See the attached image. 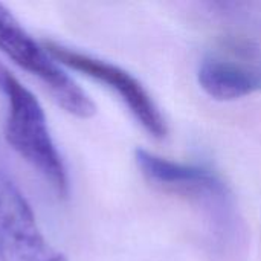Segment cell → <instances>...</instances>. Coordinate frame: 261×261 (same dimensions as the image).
<instances>
[{
	"label": "cell",
	"mask_w": 261,
	"mask_h": 261,
	"mask_svg": "<svg viewBox=\"0 0 261 261\" xmlns=\"http://www.w3.org/2000/svg\"><path fill=\"white\" fill-rule=\"evenodd\" d=\"M135 161L144 177L156 187L180 194L202 210L208 219L211 236L220 246H236L242 234V222L231 188L214 171L168 161L138 148Z\"/></svg>",
	"instance_id": "cell-1"
},
{
	"label": "cell",
	"mask_w": 261,
	"mask_h": 261,
	"mask_svg": "<svg viewBox=\"0 0 261 261\" xmlns=\"http://www.w3.org/2000/svg\"><path fill=\"white\" fill-rule=\"evenodd\" d=\"M0 93L8 102L5 124V139L8 145L49 182L60 196H67V170L52 139L44 110L34 93L2 63Z\"/></svg>",
	"instance_id": "cell-2"
},
{
	"label": "cell",
	"mask_w": 261,
	"mask_h": 261,
	"mask_svg": "<svg viewBox=\"0 0 261 261\" xmlns=\"http://www.w3.org/2000/svg\"><path fill=\"white\" fill-rule=\"evenodd\" d=\"M0 52L20 69L38 78L67 113L83 119L92 118L96 113V106L90 96L61 69L44 44H40L2 3Z\"/></svg>",
	"instance_id": "cell-3"
},
{
	"label": "cell",
	"mask_w": 261,
	"mask_h": 261,
	"mask_svg": "<svg viewBox=\"0 0 261 261\" xmlns=\"http://www.w3.org/2000/svg\"><path fill=\"white\" fill-rule=\"evenodd\" d=\"M43 44L60 64L76 70L115 92L125 104L132 116L150 136L154 139L167 138L168 127L161 109L142 83L130 72L110 61L83 54L55 41H44Z\"/></svg>",
	"instance_id": "cell-4"
},
{
	"label": "cell",
	"mask_w": 261,
	"mask_h": 261,
	"mask_svg": "<svg viewBox=\"0 0 261 261\" xmlns=\"http://www.w3.org/2000/svg\"><path fill=\"white\" fill-rule=\"evenodd\" d=\"M0 261H67L44 239L20 188L0 173Z\"/></svg>",
	"instance_id": "cell-5"
},
{
	"label": "cell",
	"mask_w": 261,
	"mask_h": 261,
	"mask_svg": "<svg viewBox=\"0 0 261 261\" xmlns=\"http://www.w3.org/2000/svg\"><path fill=\"white\" fill-rule=\"evenodd\" d=\"M203 92L217 101H234L261 90V66L234 55H206L197 70Z\"/></svg>",
	"instance_id": "cell-6"
}]
</instances>
